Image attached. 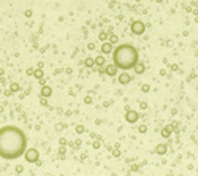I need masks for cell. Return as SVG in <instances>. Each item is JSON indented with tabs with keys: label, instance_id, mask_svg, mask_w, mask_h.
Instances as JSON below:
<instances>
[{
	"label": "cell",
	"instance_id": "22",
	"mask_svg": "<svg viewBox=\"0 0 198 176\" xmlns=\"http://www.w3.org/2000/svg\"><path fill=\"white\" fill-rule=\"evenodd\" d=\"M76 132H78V133H81V132H84V127H81V125H79V127L76 128Z\"/></svg>",
	"mask_w": 198,
	"mask_h": 176
},
{
	"label": "cell",
	"instance_id": "20",
	"mask_svg": "<svg viewBox=\"0 0 198 176\" xmlns=\"http://www.w3.org/2000/svg\"><path fill=\"white\" fill-rule=\"evenodd\" d=\"M141 89H143V92H149V84H144Z\"/></svg>",
	"mask_w": 198,
	"mask_h": 176
},
{
	"label": "cell",
	"instance_id": "12",
	"mask_svg": "<svg viewBox=\"0 0 198 176\" xmlns=\"http://www.w3.org/2000/svg\"><path fill=\"white\" fill-rule=\"evenodd\" d=\"M133 70H135V73H136V75H141V73L146 70V67H144V64H140V62H138L136 65L133 67Z\"/></svg>",
	"mask_w": 198,
	"mask_h": 176
},
{
	"label": "cell",
	"instance_id": "19",
	"mask_svg": "<svg viewBox=\"0 0 198 176\" xmlns=\"http://www.w3.org/2000/svg\"><path fill=\"white\" fill-rule=\"evenodd\" d=\"M84 102H86V105H90V103H92V97H89V95H87V97L84 98Z\"/></svg>",
	"mask_w": 198,
	"mask_h": 176
},
{
	"label": "cell",
	"instance_id": "13",
	"mask_svg": "<svg viewBox=\"0 0 198 176\" xmlns=\"http://www.w3.org/2000/svg\"><path fill=\"white\" fill-rule=\"evenodd\" d=\"M94 62H95V65H105V57H103V56H98V57L94 59Z\"/></svg>",
	"mask_w": 198,
	"mask_h": 176
},
{
	"label": "cell",
	"instance_id": "17",
	"mask_svg": "<svg viewBox=\"0 0 198 176\" xmlns=\"http://www.w3.org/2000/svg\"><path fill=\"white\" fill-rule=\"evenodd\" d=\"M117 41H119V40H117L116 35H111V37H109V43H111V45H116Z\"/></svg>",
	"mask_w": 198,
	"mask_h": 176
},
{
	"label": "cell",
	"instance_id": "11",
	"mask_svg": "<svg viewBox=\"0 0 198 176\" xmlns=\"http://www.w3.org/2000/svg\"><path fill=\"white\" fill-rule=\"evenodd\" d=\"M155 152H157L159 155H165L167 154V145H157V148H155Z\"/></svg>",
	"mask_w": 198,
	"mask_h": 176
},
{
	"label": "cell",
	"instance_id": "3",
	"mask_svg": "<svg viewBox=\"0 0 198 176\" xmlns=\"http://www.w3.org/2000/svg\"><path fill=\"white\" fill-rule=\"evenodd\" d=\"M24 159H25V162H29V163H35V162H38V159H40V152H38V149H35V148L25 149V152H24Z\"/></svg>",
	"mask_w": 198,
	"mask_h": 176
},
{
	"label": "cell",
	"instance_id": "14",
	"mask_svg": "<svg viewBox=\"0 0 198 176\" xmlns=\"http://www.w3.org/2000/svg\"><path fill=\"white\" fill-rule=\"evenodd\" d=\"M84 65H86V67H89V68H90V67H94V65H95V62H94V59H92V57H87V59L84 60Z\"/></svg>",
	"mask_w": 198,
	"mask_h": 176
},
{
	"label": "cell",
	"instance_id": "21",
	"mask_svg": "<svg viewBox=\"0 0 198 176\" xmlns=\"http://www.w3.org/2000/svg\"><path fill=\"white\" fill-rule=\"evenodd\" d=\"M105 38H106V33H105V32H102V33H100V40H103V41H105Z\"/></svg>",
	"mask_w": 198,
	"mask_h": 176
},
{
	"label": "cell",
	"instance_id": "2",
	"mask_svg": "<svg viewBox=\"0 0 198 176\" xmlns=\"http://www.w3.org/2000/svg\"><path fill=\"white\" fill-rule=\"evenodd\" d=\"M111 54H113V64L117 67V70H122V72L133 70V67L140 62L138 49L130 43H122L113 48Z\"/></svg>",
	"mask_w": 198,
	"mask_h": 176
},
{
	"label": "cell",
	"instance_id": "6",
	"mask_svg": "<svg viewBox=\"0 0 198 176\" xmlns=\"http://www.w3.org/2000/svg\"><path fill=\"white\" fill-rule=\"evenodd\" d=\"M130 81H132V76H130L127 72H124V73H120V75H119V84L125 86V84L130 83Z\"/></svg>",
	"mask_w": 198,
	"mask_h": 176
},
{
	"label": "cell",
	"instance_id": "5",
	"mask_svg": "<svg viewBox=\"0 0 198 176\" xmlns=\"http://www.w3.org/2000/svg\"><path fill=\"white\" fill-rule=\"evenodd\" d=\"M140 119V116H138V113L136 111H133V110H128L127 111V114H125V121L128 122V124H135V122Z\"/></svg>",
	"mask_w": 198,
	"mask_h": 176
},
{
	"label": "cell",
	"instance_id": "8",
	"mask_svg": "<svg viewBox=\"0 0 198 176\" xmlns=\"http://www.w3.org/2000/svg\"><path fill=\"white\" fill-rule=\"evenodd\" d=\"M102 52L103 54H109V52H113V45L111 43H103L102 45Z\"/></svg>",
	"mask_w": 198,
	"mask_h": 176
},
{
	"label": "cell",
	"instance_id": "18",
	"mask_svg": "<svg viewBox=\"0 0 198 176\" xmlns=\"http://www.w3.org/2000/svg\"><path fill=\"white\" fill-rule=\"evenodd\" d=\"M138 132H140V133H146V132H147V127H146V125H141V127L138 128Z\"/></svg>",
	"mask_w": 198,
	"mask_h": 176
},
{
	"label": "cell",
	"instance_id": "9",
	"mask_svg": "<svg viewBox=\"0 0 198 176\" xmlns=\"http://www.w3.org/2000/svg\"><path fill=\"white\" fill-rule=\"evenodd\" d=\"M117 73V67L114 65H106V75H109V76H114Z\"/></svg>",
	"mask_w": 198,
	"mask_h": 176
},
{
	"label": "cell",
	"instance_id": "15",
	"mask_svg": "<svg viewBox=\"0 0 198 176\" xmlns=\"http://www.w3.org/2000/svg\"><path fill=\"white\" fill-rule=\"evenodd\" d=\"M10 89H11V92H17V90H21V86L17 83H11Z\"/></svg>",
	"mask_w": 198,
	"mask_h": 176
},
{
	"label": "cell",
	"instance_id": "10",
	"mask_svg": "<svg viewBox=\"0 0 198 176\" xmlns=\"http://www.w3.org/2000/svg\"><path fill=\"white\" fill-rule=\"evenodd\" d=\"M171 132H173V130H171V127H170V125H167V127L162 128L160 135L163 137V138H170V137H171Z\"/></svg>",
	"mask_w": 198,
	"mask_h": 176
},
{
	"label": "cell",
	"instance_id": "4",
	"mask_svg": "<svg viewBox=\"0 0 198 176\" xmlns=\"http://www.w3.org/2000/svg\"><path fill=\"white\" fill-rule=\"evenodd\" d=\"M130 27H132V33L135 35H143L144 30H146V25H144L143 21H133Z\"/></svg>",
	"mask_w": 198,
	"mask_h": 176
},
{
	"label": "cell",
	"instance_id": "7",
	"mask_svg": "<svg viewBox=\"0 0 198 176\" xmlns=\"http://www.w3.org/2000/svg\"><path fill=\"white\" fill-rule=\"evenodd\" d=\"M52 95V89L49 86H43L41 87V97H45V98H48V97Z\"/></svg>",
	"mask_w": 198,
	"mask_h": 176
},
{
	"label": "cell",
	"instance_id": "1",
	"mask_svg": "<svg viewBox=\"0 0 198 176\" xmlns=\"http://www.w3.org/2000/svg\"><path fill=\"white\" fill-rule=\"evenodd\" d=\"M27 149V135L17 125L0 127V157L5 160H16L24 155Z\"/></svg>",
	"mask_w": 198,
	"mask_h": 176
},
{
	"label": "cell",
	"instance_id": "16",
	"mask_svg": "<svg viewBox=\"0 0 198 176\" xmlns=\"http://www.w3.org/2000/svg\"><path fill=\"white\" fill-rule=\"evenodd\" d=\"M33 75H35V78H38V80H41V76H43V72H41V70L38 68V70H35V72H33Z\"/></svg>",
	"mask_w": 198,
	"mask_h": 176
}]
</instances>
